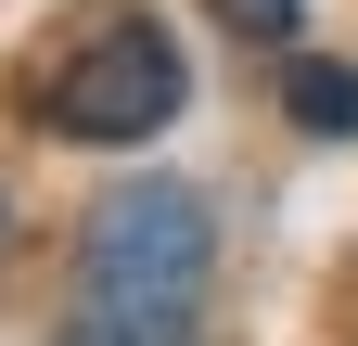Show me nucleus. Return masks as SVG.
I'll return each mask as SVG.
<instances>
[{"instance_id": "obj_1", "label": "nucleus", "mask_w": 358, "mask_h": 346, "mask_svg": "<svg viewBox=\"0 0 358 346\" xmlns=\"http://www.w3.org/2000/svg\"><path fill=\"white\" fill-rule=\"evenodd\" d=\"M179 103H192V64H179L166 13H90L26 64V116L52 141H103L115 154V141H154Z\"/></svg>"}, {"instance_id": "obj_2", "label": "nucleus", "mask_w": 358, "mask_h": 346, "mask_svg": "<svg viewBox=\"0 0 358 346\" xmlns=\"http://www.w3.org/2000/svg\"><path fill=\"white\" fill-rule=\"evenodd\" d=\"M205 282H217V219L192 180H128L90 205L77 231V308H115V321H205Z\"/></svg>"}, {"instance_id": "obj_3", "label": "nucleus", "mask_w": 358, "mask_h": 346, "mask_svg": "<svg viewBox=\"0 0 358 346\" xmlns=\"http://www.w3.org/2000/svg\"><path fill=\"white\" fill-rule=\"evenodd\" d=\"M282 103H294V128H320V141H358V64H294Z\"/></svg>"}, {"instance_id": "obj_4", "label": "nucleus", "mask_w": 358, "mask_h": 346, "mask_svg": "<svg viewBox=\"0 0 358 346\" xmlns=\"http://www.w3.org/2000/svg\"><path fill=\"white\" fill-rule=\"evenodd\" d=\"M52 346H205V321H115V308H64Z\"/></svg>"}, {"instance_id": "obj_5", "label": "nucleus", "mask_w": 358, "mask_h": 346, "mask_svg": "<svg viewBox=\"0 0 358 346\" xmlns=\"http://www.w3.org/2000/svg\"><path fill=\"white\" fill-rule=\"evenodd\" d=\"M294 13H307V0H217V26H231V39H268V52L294 39Z\"/></svg>"}]
</instances>
